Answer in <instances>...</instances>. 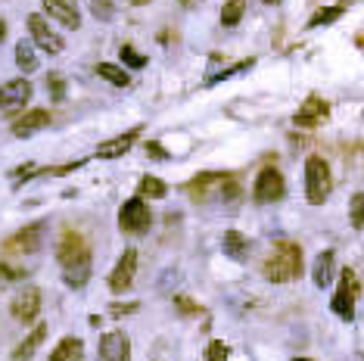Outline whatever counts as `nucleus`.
<instances>
[{
	"label": "nucleus",
	"instance_id": "f257e3e1",
	"mask_svg": "<svg viewBox=\"0 0 364 361\" xmlns=\"http://www.w3.org/2000/svg\"><path fill=\"white\" fill-rule=\"evenodd\" d=\"M262 274L271 280V284H289L302 274V249L296 246L293 240H280L274 246V252L268 255Z\"/></svg>",
	"mask_w": 364,
	"mask_h": 361
},
{
	"label": "nucleus",
	"instance_id": "f03ea898",
	"mask_svg": "<svg viewBox=\"0 0 364 361\" xmlns=\"http://www.w3.org/2000/svg\"><path fill=\"white\" fill-rule=\"evenodd\" d=\"M333 190V174L320 156H308L305 159V199L312 205H320Z\"/></svg>",
	"mask_w": 364,
	"mask_h": 361
},
{
	"label": "nucleus",
	"instance_id": "7ed1b4c3",
	"mask_svg": "<svg viewBox=\"0 0 364 361\" xmlns=\"http://www.w3.org/2000/svg\"><path fill=\"white\" fill-rule=\"evenodd\" d=\"M150 224H153V212L146 209V203L140 196L128 199L119 209V228L125 230V234H146Z\"/></svg>",
	"mask_w": 364,
	"mask_h": 361
},
{
	"label": "nucleus",
	"instance_id": "20e7f679",
	"mask_svg": "<svg viewBox=\"0 0 364 361\" xmlns=\"http://www.w3.org/2000/svg\"><path fill=\"white\" fill-rule=\"evenodd\" d=\"M355 293H358V277L352 268H345L343 277H339V290L333 293V315L343 317V321H352V315H355Z\"/></svg>",
	"mask_w": 364,
	"mask_h": 361
},
{
	"label": "nucleus",
	"instance_id": "39448f33",
	"mask_svg": "<svg viewBox=\"0 0 364 361\" xmlns=\"http://www.w3.org/2000/svg\"><path fill=\"white\" fill-rule=\"evenodd\" d=\"M57 261H59L63 268L82 265V261H90L88 240H84L82 234H75V230H66L63 240H59V246H57Z\"/></svg>",
	"mask_w": 364,
	"mask_h": 361
},
{
	"label": "nucleus",
	"instance_id": "423d86ee",
	"mask_svg": "<svg viewBox=\"0 0 364 361\" xmlns=\"http://www.w3.org/2000/svg\"><path fill=\"white\" fill-rule=\"evenodd\" d=\"M283 174L277 172V168H262L256 178V187H252V196H256V203H277V199H283Z\"/></svg>",
	"mask_w": 364,
	"mask_h": 361
},
{
	"label": "nucleus",
	"instance_id": "0eeeda50",
	"mask_svg": "<svg viewBox=\"0 0 364 361\" xmlns=\"http://www.w3.org/2000/svg\"><path fill=\"white\" fill-rule=\"evenodd\" d=\"M28 31H32V41L38 44L44 53H63V37H59L57 31L47 25L44 16L32 12V16H28Z\"/></svg>",
	"mask_w": 364,
	"mask_h": 361
},
{
	"label": "nucleus",
	"instance_id": "6e6552de",
	"mask_svg": "<svg viewBox=\"0 0 364 361\" xmlns=\"http://www.w3.org/2000/svg\"><path fill=\"white\" fill-rule=\"evenodd\" d=\"M10 315H13L19 324H32L35 317L41 315V290H38V286H26V290L13 299Z\"/></svg>",
	"mask_w": 364,
	"mask_h": 361
},
{
	"label": "nucleus",
	"instance_id": "1a4fd4ad",
	"mask_svg": "<svg viewBox=\"0 0 364 361\" xmlns=\"http://www.w3.org/2000/svg\"><path fill=\"white\" fill-rule=\"evenodd\" d=\"M28 100H32V84H28L26 78L0 84V109L3 112H19Z\"/></svg>",
	"mask_w": 364,
	"mask_h": 361
},
{
	"label": "nucleus",
	"instance_id": "9d476101",
	"mask_svg": "<svg viewBox=\"0 0 364 361\" xmlns=\"http://www.w3.org/2000/svg\"><path fill=\"white\" fill-rule=\"evenodd\" d=\"M44 234H47V224L44 221L28 224V228H22L19 234H13L7 240V252H38Z\"/></svg>",
	"mask_w": 364,
	"mask_h": 361
},
{
	"label": "nucleus",
	"instance_id": "9b49d317",
	"mask_svg": "<svg viewBox=\"0 0 364 361\" xmlns=\"http://www.w3.org/2000/svg\"><path fill=\"white\" fill-rule=\"evenodd\" d=\"M134 271H137V252H134V249H125L122 259H119V265H115V271L109 274V290L125 293L128 286H131V280H134Z\"/></svg>",
	"mask_w": 364,
	"mask_h": 361
},
{
	"label": "nucleus",
	"instance_id": "f8f14e48",
	"mask_svg": "<svg viewBox=\"0 0 364 361\" xmlns=\"http://www.w3.org/2000/svg\"><path fill=\"white\" fill-rule=\"evenodd\" d=\"M100 361H131V342L125 333L113 330L100 340Z\"/></svg>",
	"mask_w": 364,
	"mask_h": 361
},
{
	"label": "nucleus",
	"instance_id": "ddd939ff",
	"mask_svg": "<svg viewBox=\"0 0 364 361\" xmlns=\"http://www.w3.org/2000/svg\"><path fill=\"white\" fill-rule=\"evenodd\" d=\"M327 112H330V106H327L324 100H320V97H308L305 103L296 109L293 122L299 124V128H314V124H320L327 118Z\"/></svg>",
	"mask_w": 364,
	"mask_h": 361
},
{
	"label": "nucleus",
	"instance_id": "4468645a",
	"mask_svg": "<svg viewBox=\"0 0 364 361\" xmlns=\"http://www.w3.org/2000/svg\"><path fill=\"white\" fill-rule=\"evenodd\" d=\"M44 10L50 12L59 25H66V28H78V25H82L75 0H44Z\"/></svg>",
	"mask_w": 364,
	"mask_h": 361
},
{
	"label": "nucleus",
	"instance_id": "2eb2a0df",
	"mask_svg": "<svg viewBox=\"0 0 364 361\" xmlns=\"http://www.w3.org/2000/svg\"><path fill=\"white\" fill-rule=\"evenodd\" d=\"M137 137H140V128L128 131V134L113 137L109 143H100V147H97V156H100V159H119V156H125L128 149L134 147V140H137Z\"/></svg>",
	"mask_w": 364,
	"mask_h": 361
},
{
	"label": "nucleus",
	"instance_id": "dca6fc26",
	"mask_svg": "<svg viewBox=\"0 0 364 361\" xmlns=\"http://www.w3.org/2000/svg\"><path fill=\"white\" fill-rule=\"evenodd\" d=\"M47 124H50V112L47 109H32V112H26L22 118H16L13 122V134L16 137H28V134H35V131L47 128Z\"/></svg>",
	"mask_w": 364,
	"mask_h": 361
},
{
	"label": "nucleus",
	"instance_id": "f3484780",
	"mask_svg": "<svg viewBox=\"0 0 364 361\" xmlns=\"http://www.w3.org/2000/svg\"><path fill=\"white\" fill-rule=\"evenodd\" d=\"M221 249H224V255H231L233 261L249 259V240H246L243 234H237V230H227L224 240H221Z\"/></svg>",
	"mask_w": 364,
	"mask_h": 361
},
{
	"label": "nucleus",
	"instance_id": "a211bd4d",
	"mask_svg": "<svg viewBox=\"0 0 364 361\" xmlns=\"http://www.w3.org/2000/svg\"><path fill=\"white\" fill-rule=\"evenodd\" d=\"M50 361H84V342L75 340V336H66L50 352Z\"/></svg>",
	"mask_w": 364,
	"mask_h": 361
},
{
	"label": "nucleus",
	"instance_id": "6ab92c4d",
	"mask_svg": "<svg viewBox=\"0 0 364 361\" xmlns=\"http://www.w3.org/2000/svg\"><path fill=\"white\" fill-rule=\"evenodd\" d=\"M333 261H336V255H333L330 249L314 259V284H318L320 290H327V286L333 284Z\"/></svg>",
	"mask_w": 364,
	"mask_h": 361
},
{
	"label": "nucleus",
	"instance_id": "aec40b11",
	"mask_svg": "<svg viewBox=\"0 0 364 361\" xmlns=\"http://www.w3.org/2000/svg\"><path fill=\"white\" fill-rule=\"evenodd\" d=\"M44 336H47V324H38V327H35L32 333L26 336V342H22V346L13 352V361H28L35 355V349L44 342Z\"/></svg>",
	"mask_w": 364,
	"mask_h": 361
},
{
	"label": "nucleus",
	"instance_id": "412c9836",
	"mask_svg": "<svg viewBox=\"0 0 364 361\" xmlns=\"http://www.w3.org/2000/svg\"><path fill=\"white\" fill-rule=\"evenodd\" d=\"M97 75H100V78H106L109 84H115V87H128V84H131V78H128L125 68L113 66V62H100V66H97Z\"/></svg>",
	"mask_w": 364,
	"mask_h": 361
},
{
	"label": "nucleus",
	"instance_id": "4be33fe9",
	"mask_svg": "<svg viewBox=\"0 0 364 361\" xmlns=\"http://www.w3.org/2000/svg\"><path fill=\"white\" fill-rule=\"evenodd\" d=\"M16 66H19L22 72H35V68H38V56H35L32 41H19V44H16Z\"/></svg>",
	"mask_w": 364,
	"mask_h": 361
},
{
	"label": "nucleus",
	"instance_id": "5701e85b",
	"mask_svg": "<svg viewBox=\"0 0 364 361\" xmlns=\"http://www.w3.org/2000/svg\"><path fill=\"white\" fill-rule=\"evenodd\" d=\"M63 277H66V284H69V286L82 290V286L88 284V277H90V261H82V265H69Z\"/></svg>",
	"mask_w": 364,
	"mask_h": 361
},
{
	"label": "nucleus",
	"instance_id": "b1692460",
	"mask_svg": "<svg viewBox=\"0 0 364 361\" xmlns=\"http://www.w3.org/2000/svg\"><path fill=\"white\" fill-rule=\"evenodd\" d=\"M243 12H246V0H227L224 10H221V25L233 28V25L243 19Z\"/></svg>",
	"mask_w": 364,
	"mask_h": 361
},
{
	"label": "nucleus",
	"instance_id": "393cba45",
	"mask_svg": "<svg viewBox=\"0 0 364 361\" xmlns=\"http://www.w3.org/2000/svg\"><path fill=\"white\" fill-rule=\"evenodd\" d=\"M345 12V6H327V10H318L312 19H308V28H318V25H330L336 22L339 16Z\"/></svg>",
	"mask_w": 364,
	"mask_h": 361
},
{
	"label": "nucleus",
	"instance_id": "a878e982",
	"mask_svg": "<svg viewBox=\"0 0 364 361\" xmlns=\"http://www.w3.org/2000/svg\"><path fill=\"white\" fill-rule=\"evenodd\" d=\"M140 193H144V196H150V199H162L165 193H169V187H165V180L146 174V178L140 180Z\"/></svg>",
	"mask_w": 364,
	"mask_h": 361
},
{
	"label": "nucleus",
	"instance_id": "bb28decb",
	"mask_svg": "<svg viewBox=\"0 0 364 361\" xmlns=\"http://www.w3.org/2000/svg\"><path fill=\"white\" fill-rule=\"evenodd\" d=\"M119 56H122V62H125V66H131V68H144V66H146V56L137 53V50H134L131 44H122Z\"/></svg>",
	"mask_w": 364,
	"mask_h": 361
},
{
	"label": "nucleus",
	"instance_id": "cd10ccee",
	"mask_svg": "<svg viewBox=\"0 0 364 361\" xmlns=\"http://www.w3.org/2000/svg\"><path fill=\"white\" fill-rule=\"evenodd\" d=\"M47 93H50V100H66V78L63 75H57V72H50L47 75Z\"/></svg>",
	"mask_w": 364,
	"mask_h": 361
},
{
	"label": "nucleus",
	"instance_id": "c85d7f7f",
	"mask_svg": "<svg viewBox=\"0 0 364 361\" xmlns=\"http://www.w3.org/2000/svg\"><path fill=\"white\" fill-rule=\"evenodd\" d=\"M349 218L358 230H364V193H355L352 196V209H349Z\"/></svg>",
	"mask_w": 364,
	"mask_h": 361
},
{
	"label": "nucleus",
	"instance_id": "c756f323",
	"mask_svg": "<svg viewBox=\"0 0 364 361\" xmlns=\"http://www.w3.org/2000/svg\"><path fill=\"white\" fill-rule=\"evenodd\" d=\"M221 199L224 203H233V199H240V184L231 178H224V184H221Z\"/></svg>",
	"mask_w": 364,
	"mask_h": 361
},
{
	"label": "nucleus",
	"instance_id": "7c9ffc66",
	"mask_svg": "<svg viewBox=\"0 0 364 361\" xmlns=\"http://www.w3.org/2000/svg\"><path fill=\"white\" fill-rule=\"evenodd\" d=\"M175 305H178V311H184L187 317H193V315H202V308L196 302H190V299H184V296H178L175 299Z\"/></svg>",
	"mask_w": 364,
	"mask_h": 361
},
{
	"label": "nucleus",
	"instance_id": "2f4dec72",
	"mask_svg": "<svg viewBox=\"0 0 364 361\" xmlns=\"http://www.w3.org/2000/svg\"><path fill=\"white\" fill-rule=\"evenodd\" d=\"M206 361H227V349H224V342L215 340L212 346H209V352H206Z\"/></svg>",
	"mask_w": 364,
	"mask_h": 361
},
{
	"label": "nucleus",
	"instance_id": "473e14b6",
	"mask_svg": "<svg viewBox=\"0 0 364 361\" xmlns=\"http://www.w3.org/2000/svg\"><path fill=\"white\" fill-rule=\"evenodd\" d=\"M94 16L97 19H113V0H94Z\"/></svg>",
	"mask_w": 364,
	"mask_h": 361
},
{
	"label": "nucleus",
	"instance_id": "72a5a7b5",
	"mask_svg": "<svg viewBox=\"0 0 364 361\" xmlns=\"http://www.w3.org/2000/svg\"><path fill=\"white\" fill-rule=\"evenodd\" d=\"M26 268H10V265H0V280H22L26 277Z\"/></svg>",
	"mask_w": 364,
	"mask_h": 361
},
{
	"label": "nucleus",
	"instance_id": "f704fd0d",
	"mask_svg": "<svg viewBox=\"0 0 364 361\" xmlns=\"http://www.w3.org/2000/svg\"><path fill=\"white\" fill-rule=\"evenodd\" d=\"M146 156H153V159H169V149H165L162 143L150 140V143H146Z\"/></svg>",
	"mask_w": 364,
	"mask_h": 361
},
{
	"label": "nucleus",
	"instance_id": "c9c22d12",
	"mask_svg": "<svg viewBox=\"0 0 364 361\" xmlns=\"http://www.w3.org/2000/svg\"><path fill=\"white\" fill-rule=\"evenodd\" d=\"M137 308H140L137 302H125V305H119V302H115V305H113V308H109V311H113L115 317H122V315H128V311H137Z\"/></svg>",
	"mask_w": 364,
	"mask_h": 361
},
{
	"label": "nucleus",
	"instance_id": "e433bc0d",
	"mask_svg": "<svg viewBox=\"0 0 364 361\" xmlns=\"http://www.w3.org/2000/svg\"><path fill=\"white\" fill-rule=\"evenodd\" d=\"M3 37H7V22L0 19V41H3Z\"/></svg>",
	"mask_w": 364,
	"mask_h": 361
},
{
	"label": "nucleus",
	"instance_id": "4c0bfd02",
	"mask_svg": "<svg viewBox=\"0 0 364 361\" xmlns=\"http://www.w3.org/2000/svg\"><path fill=\"white\" fill-rule=\"evenodd\" d=\"M131 3L134 6H144V3H150V0H131Z\"/></svg>",
	"mask_w": 364,
	"mask_h": 361
},
{
	"label": "nucleus",
	"instance_id": "58836bf2",
	"mask_svg": "<svg viewBox=\"0 0 364 361\" xmlns=\"http://www.w3.org/2000/svg\"><path fill=\"white\" fill-rule=\"evenodd\" d=\"M181 3H184V6H193V0H181Z\"/></svg>",
	"mask_w": 364,
	"mask_h": 361
},
{
	"label": "nucleus",
	"instance_id": "ea45409f",
	"mask_svg": "<svg viewBox=\"0 0 364 361\" xmlns=\"http://www.w3.org/2000/svg\"><path fill=\"white\" fill-rule=\"evenodd\" d=\"M265 3H283V0H265Z\"/></svg>",
	"mask_w": 364,
	"mask_h": 361
},
{
	"label": "nucleus",
	"instance_id": "a19ab883",
	"mask_svg": "<svg viewBox=\"0 0 364 361\" xmlns=\"http://www.w3.org/2000/svg\"><path fill=\"white\" fill-rule=\"evenodd\" d=\"M293 361H312V358H293Z\"/></svg>",
	"mask_w": 364,
	"mask_h": 361
}]
</instances>
